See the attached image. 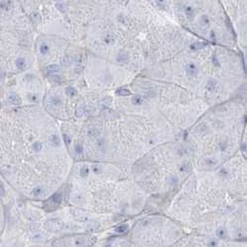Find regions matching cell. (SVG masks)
Masks as SVG:
<instances>
[{
    "label": "cell",
    "mask_w": 247,
    "mask_h": 247,
    "mask_svg": "<svg viewBox=\"0 0 247 247\" xmlns=\"http://www.w3.org/2000/svg\"><path fill=\"white\" fill-rule=\"evenodd\" d=\"M176 79L209 107L247 91V68L238 49L196 41L176 61Z\"/></svg>",
    "instance_id": "obj_1"
},
{
    "label": "cell",
    "mask_w": 247,
    "mask_h": 247,
    "mask_svg": "<svg viewBox=\"0 0 247 247\" xmlns=\"http://www.w3.org/2000/svg\"><path fill=\"white\" fill-rule=\"evenodd\" d=\"M247 124V91L209 107L184 135L192 162L200 170H218L241 153Z\"/></svg>",
    "instance_id": "obj_2"
},
{
    "label": "cell",
    "mask_w": 247,
    "mask_h": 247,
    "mask_svg": "<svg viewBox=\"0 0 247 247\" xmlns=\"http://www.w3.org/2000/svg\"><path fill=\"white\" fill-rule=\"evenodd\" d=\"M178 17L202 42L238 49L232 25L222 2H179Z\"/></svg>",
    "instance_id": "obj_3"
},
{
    "label": "cell",
    "mask_w": 247,
    "mask_h": 247,
    "mask_svg": "<svg viewBox=\"0 0 247 247\" xmlns=\"http://www.w3.org/2000/svg\"><path fill=\"white\" fill-rule=\"evenodd\" d=\"M236 39L238 51L243 54L247 53V0L222 2Z\"/></svg>",
    "instance_id": "obj_4"
},
{
    "label": "cell",
    "mask_w": 247,
    "mask_h": 247,
    "mask_svg": "<svg viewBox=\"0 0 247 247\" xmlns=\"http://www.w3.org/2000/svg\"><path fill=\"white\" fill-rule=\"evenodd\" d=\"M95 242V238L87 234H76L58 238L53 242V247H88Z\"/></svg>",
    "instance_id": "obj_5"
},
{
    "label": "cell",
    "mask_w": 247,
    "mask_h": 247,
    "mask_svg": "<svg viewBox=\"0 0 247 247\" xmlns=\"http://www.w3.org/2000/svg\"><path fill=\"white\" fill-rule=\"evenodd\" d=\"M46 228L51 231H58L59 229H61V227H63V222L59 221V220H48L47 224H46Z\"/></svg>",
    "instance_id": "obj_6"
},
{
    "label": "cell",
    "mask_w": 247,
    "mask_h": 247,
    "mask_svg": "<svg viewBox=\"0 0 247 247\" xmlns=\"http://www.w3.org/2000/svg\"><path fill=\"white\" fill-rule=\"evenodd\" d=\"M60 201H61V195H60V193H57L55 195H53L51 199H49V201L48 202L47 209H48V207H51L49 211H51V209H53L54 208H57V206L60 203Z\"/></svg>",
    "instance_id": "obj_7"
},
{
    "label": "cell",
    "mask_w": 247,
    "mask_h": 247,
    "mask_svg": "<svg viewBox=\"0 0 247 247\" xmlns=\"http://www.w3.org/2000/svg\"><path fill=\"white\" fill-rule=\"evenodd\" d=\"M241 154L247 159V124H246V129L244 133V137L242 140V146H241Z\"/></svg>",
    "instance_id": "obj_8"
},
{
    "label": "cell",
    "mask_w": 247,
    "mask_h": 247,
    "mask_svg": "<svg viewBox=\"0 0 247 247\" xmlns=\"http://www.w3.org/2000/svg\"><path fill=\"white\" fill-rule=\"evenodd\" d=\"M15 64L17 66V68H19V69H25L27 67V63H26V60H25L23 58H17L16 61H15Z\"/></svg>",
    "instance_id": "obj_9"
},
{
    "label": "cell",
    "mask_w": 247,
    "mask_h": 247,
    "mask_svg": "<svg viewBox=\"0 0 247 247\" xmlns=\"http://www.w3.org/2000/svg\"><path fill=\"white\" fill-rule=\"evenodd\" d=\"M59 70V66L58 64H53V65H49L47 67V69H46V72L47 74H54V73H57L58 71Z\"/></svg>",
    "instance_id": "obj_10"
},
{
    "label": "cell",
    "mask_w": 247,
    "mask_h": 247,
    "mask_svg": "<svg viewBox=\"0 0 247 247\" xmlns=\"http://www.w3.org/2000/svg\"><path fill=\"white\" fill-rule=\"evenodd\" d=\"M8 100L10 103L12 104H19L21 102V99L20 97L18 96L17 94H14V93H10L9 96H8Z\"/></svg>",
    "instance_id": "obj_11"
},
{
    "label": "cell",
    "mask_w": 247,
    "mask_h": 247,
    "mask_svg": "<svg viewBox=\"0 0 247 247\" xmlns=\"http://www.w3.org/2000/svg\"><path fill=\"white\" fill-rule=\"evenodd\" d=\"M103 41H104V43H105V44H106V45H111V44H113V43H114V41H115V37H114V35H112V34H107V35L103 38Z\"/></svg>",
    "instance_id": "obj_12"
},
{
    "label": "cell",
    "mask_w": 247,
    "mask_h": 247,
    "mask_svg": "<svg viewBox=\"0 0 247 247\" xmlns=\"http://www.w3.org/2000/svg\"><path fill=\"white\" fill-rule=\"evenodd\" d=\"M132 101H133V104L137 105V106H139V105L143 104V102H144V99H143V97L139 96V95H135V96H134V97H133Z\"/></svg>",
    "instance_id": "obj_13"
},
{
    "label": "cell",
    "mask_w": 247,
    "mask_h": 247,
    "mask_svg": "<svg viewBox=\"0 0 247 247\" xmlns=\"http://www.w3.org/2000/svg\"><path fill=\"white\" fill-rule=\"evenodd\" d=\"M104 115L107 117V118H113V117L117 116L116 112L113 110H110V109H105L104 110Z\"/></svg>",
    "instance_id": "obj_14"
},
{
    "label": "cell",
    "mask_w": 247,
    "mask_h": 247,
    "mask_svg": "<svg viewBox=\"0 0 247 247\" xmlns=\"http://www.w3.org/2000/svg\"><path fill=\"white\" fill-rule=\"evenodd\" d=\"M40 53H41V54H47V53L48 52V45L47 44H45V43H43V44L40 46Z\"/></svg>",
    "instance_id": "obj_15"
},
{
    "label": "cell",
    "mask_w": 247,
    "mask_h": 247,
    "mask_svg": "<svg viewBox=\"0 0 247 247\" xmlns=\"http://www.w3.org/2000/svg\"><path fill=\"white\" fill-rule=\"evenodd\" d=\"M33 240H34V241H39V242L45 241V240H46V236L43 235V234H41V233H39V234H36L35 236H33Z\"/></svg>",
    "instance_id": "obj_16"
},
{
    "label": "cell",
    "mask_w": 247,
    "mask_h": 247,
    "mask_svg": "<svg viewBox=\"0 0 247 247\" xmlns=\"http://www.w3.org/2000/svg\"><path fill=\"white\" fill-rule=\"evenodd\" d=\"M128 59V55L126 53H120L118 57H117V60L119 63H126V60Z\"/></svg>",
    "instance_id": "obj_17"
},
{
    "label": "cell",
    "mask_w": 247,
    "mask_h": 247,
    "mask_svg": "<svg viewBox=\"0 0 247 247\" xmlns=\"http://www.w3.org/2000/svg\"><path fill=\"white\" fill-rule=\"evenodd\" d=\"M99 134V131L96 129V128H90L88 129V134L89 135H96Z\"/></svg>",
    "instance_id": "obj_18"
},
{
    "label": "cell",
    "mask_w": 247,
    "mask_h": 247,
    "mask_svg": "<svg viewBox=\"0 0 247 247\" xmlns=\"http://www.w3.org/2000/svg\"><path fill=\"white\" fill-rule=\"evenodd\" d=\"M66 92H67V94H68V95H72V96H74L75 94H77L76 90L74 89L73 87H67V88H66Z\"/></svg>",
    "instance_id": "obj_19"
},
{
    "label": "cell",
    "mask_w": 247,
    "mask_h": 247,
    "mask_svg": "<svg viewBox=\"0 0 247 247\" xmlns=\"http://www.w3.org/2000/svg\"><path fill=\"white\" fill-rule=\"evenodd\" d=\"M117 93H118L119 95H122V96H126V95H129V92L126 89H120L117 91Z\"/></svg>",
    "instance_id": "obj_20"
},
{
    "label": "cell",
    "mask_w": 247,
    "mask_h": 247,
    "mask_svg": "<svg viewBox=\"0 0 247 247\" xmlns=\"http://www.w3.org/2000/svg\"><path fill=\"white\" fill-rule=\"evenodd\" d=\"M127 228H128L127 225H120L118 228H117V231L120 232V233H123V232H125L127 230Z\"/></svg>",
    "instance_id": "obj_21"
},
{
    "label": "cell",
    "mask_w": 247,
    "mask_h": 247,
    "mask_svg": "<svg viewBox=\"0 0 247 247\" xmlns=\"http://www.w3.org/2000/svg\"><path fill=\"white\" fill-rule=\"evenodd\" d=\"M33 193H34V195H36V196H41V195L43 194V190H42L41 188H37V189H35V190L33 191Z\"/></svg>",
    "instance_id": "obj_22"
},
{
    "label": "cell",
    "mask_w": 247,
    "mask_h": 247,
    "mask_svg": "<svg viewBox=\"0 0 247 247\" xmlns=\"http://www.w3.org/2000/svg\"><path fill=\"white\" fill-rule=\"evenodd\" d=\"M80 173H81V176L87 175V173H88V168L86 167V166H83V167L81 168V171H80Z\"/></svg>",
    "instance_id": "obj_23"
},
{
    "label": "cell",
    "mask_w": 247,
    "mask_h": 247,
    "mask_svg": "<svg viewBox=\"0 0 247 247\" xmlns=\"http://www.w3.org/2000/svg\"><path fill=\"white\" fill-rule=\"evenodd\" d=\"M98 226H99V224H97V222H94V224L93 222H91V225H88L87 227L90 228V229H96Z\"/></svg>",
    "instance_id": "obj_24"
},
{
    "label": "cell",
    "mask_w": 247,
    "mask_h": 247,
    "mask_svg": "<svg viewBox=\"0 0 247 247\" xmlns=\"http://www.w3.org/2000/svg\"><path fill=\"white\" fill-rule=\"evenodd\" d=\"M76 152L77 153H81L82 152V144H78L76 145Z\"/></svg>",
    "instance_id": "obj_25"
},
{
    "label": "cell",
    "mask_w": 247,
    "mask_h": 247,
    "mask_svg": "<svg viewBox=\"0 0 247 247\" xmlns=\"http://www.w3.org/2000/svg\"><path fill=\"white\" fill-rule=\"evenodd\" d=\"M217 244H218L217 241H215V240H214V239L209 241V246H211V247H215V246H217Z\"/></svg>",
    "instance_id": "obj_26"
},
{
    "label": "cell",
    "mask_w": 247,
    "mask_h": 247,
    "mask_svg": "<svg viewBox=\"0 0 247 247\" xmlns=\"http://www.w3.org/2000/svg\"><path fill=\"white\" fill-rule=\"evenodd\" d=\"M63 138H64V140H65V144H66L67 145H68V144H70V139H68V137H67L66 134H64V135H63Z\"/></svg>",
    "instance_id": "obj_27"
},
{
    "label": "cell",
    "mask_w": 247,
    "mask_h": 247,
    "mask_svg": "<svg viewBox=\"0 0 247 247\" xmlns=\"http://www.w3.org/2000/svg\"><path fill=\"white\" fill-rule=\"evenodd\" d=\"M244 55V59H245V63H246V68H247V53L243 54Z\"/></svg>",
    "instance_id": "obj_28"
}]
</instances>
